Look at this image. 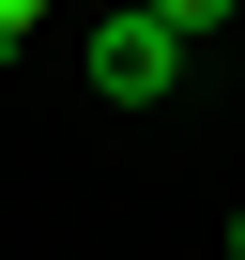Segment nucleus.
<instances>
[{
	"label": "nucleus",
	"mask_w": 245,
	"mask_h": 260,
	"mask_svg": "<svg viewBox=\"0 0 245 260\" xmlns=\"http://www.w3.org/2000/svg\"><path fill=\"white\" fill-rule=\"evenodd\" d=\"M138 16H154L169 46H199V31H230V16H245V0H138Z\"/></svg>",
	"instance_id": "f03ea898"
},
{
	"label": "nucleus",
	"mask_w": 245,
	"mask_h": 260,
	"mask_svg": "<svg viewBox=\"0 0 245 260\" xmlns=\"http://www.w3.org/2000/svg\"><path fill=\"white\" fill-rule=\"evenodd\" d=\"M31 31H46V0H0V46H31Z\"/></svg>",
	"instance_id": "7ed1b4c3"
},
{
	"label": "nucleus",
	"mask_w": 245,
	"mask_h": 260,
	"mask_svg": "<svg viewBox=\"0 0 245 260\" xmlns=\"http://www.w3.org/2000/svg\"><path fill=\"white\" fill-rule=\"evenodd\" d=\"M169 77H184V46L138 16V0H122V16H92V92H107V107H154Z\"/></svg>",
	"instance_id": "f257e3e1"
},
{
	"label": "nucleus",
	"mask_w": 245,
	"mask_h": 260,
	"mask_svg": "<svg viewBox=\"0 0 245 260\" xmlns=\"http://www.w3.org/2000/svg\"><path fill=\"white\" fill-rule=\"evenodd\" d=\"M230 260H245V214H230Z\"/></svg>",
	"instance_id": "20e7f679"
}]
</instances>
